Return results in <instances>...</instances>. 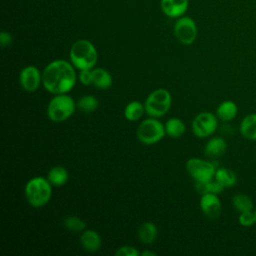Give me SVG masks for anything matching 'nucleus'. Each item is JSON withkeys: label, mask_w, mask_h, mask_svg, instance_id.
<instances>
[{"label": "nucleus", "mask_w": 256, "mask_h": 256, "mask_svg": "<svg viewBox=\"0 0 256 256\" xmlns=\"http://www.w3.org/2000/svg\"><path fill=\"white\" fill-rule=\"evenodd\" d=\"M140 255L142 256H156V253L152 252V251H143L140 253Z\"/></svg>", "instance_id": "7c9ffc66"}, {"label": "nucleus", "mask_w": 256, "mask_h": 256, "mask_svg": "<svg viewBox=\"0 0 256 256\" xmlns=\"http://www.w3.org/2000/svg\"><path fill=\"white\" fill-rule=\"evenodd\" d=\"M240 132L249 140H256V113L248 114L240 123Z\"/></svg>", "instance_id": "dca6fc26"}, {"label": "nucleus", "mask_w": 256, "mask_h": 256, "mask_svg": "<svg viewBox=\"0 0 256 256\" xmlns=\"http://www.w3.org/2000/svg\"><path fill=\"white\" fill-rule=\"evenodd\" d=\"M227 149L226 141L221 137L211 138L205 145V154L212 158L222 156Z\"/></svg>", "instance_id": "2eb2a0df"}, {"label": "nucleus", "mask_w": 256, "mask_h": 256, "mask_svg": "<svg viewBox=\"0 0 256 256\" xmlns=\"http://www.w3.org/2000/svg\"><path fill=\"white\" fill-rule=\"evenodd\" d=\"M174 34L182 44H192L197 36V27L194 20L190 17L178 19L174 25Z\"/></svg>", "instance_id": "1a4fd4ad"}, {"label": "nucleus", "mask_w": 256, "mask_h": 256, "mask_svg": "<svg viewBox=\"0 0 256 256\" xmlns=\"http://www.w3.org/2000/svg\"><path fill=\"white\" fill-rule=\"evenodd\" d=\"M75 108V101L67 93L56 94L48 104L47 114L51 121L63 122L73 115Z\"/></svg>", "instance_id": "20e7f679"}, {"label": "nucleus", "mask_w": 256, "mask_h": 256, "mask_svg": "<svg viewBox=\"0 0 256 256\" xmlns=\"http://www.w3.org/2000/svg\"><path fill=\"white\" fill-rule=\"evenodd\" d=\"M224 186L214 178L208 180V181H202V182H196V190L201 194H206V193H214V194H219L224 190Z\"/></svg>", "instance_id": "aec40b11"}, {"label": "nucleus", "mask_w": 256, "mask_h": 256, "mask_svg": "<svg viewBox=\"0 0 256 256\" xmlns=\"http://www.w3.org/2000/svg\"><path fill=\"white\" fill-rule=\"evenodd\" d=\"M254 215H255V221H256V209L254 210Z\"/></svg>", "instance_id": "2f4dec72"}, {"label": "nucleus", "mask_w": 256, "mask_h": 256, "mask_svg": "<svg viewBox=\"0 0 256 256\" xmlns=\"http://www.w3.org/2000/svg\"><path fill=\"white\" fill-rule=\"evenodd\" d=\"M165 132L172 138L181 137L185 132V124L179 118L172 117L165 123Z\"/></svg>", "instance_id": "412c9836"}, {"label": "nucleus", "mask_w": 256, "mask_h": 256, "mask_svg": "<svg viewBox=\"0 0 256 256\" xmlns=\"http://www.w3.org/2000/svg\"><path fill=\"white\" fill-rule=\"evenodd\" d=\"M200 208L204 215L211 219L218 218L222 211L221 202L217 194L214 193H206L201 195Z\"/></svg>", "instance_id": "9b49d317"}, {"label": "nucleus", "mask_w": 256, "mask_h": 256, "mask_svg": "<svg viewBox=\"0 0 256 256\" xmlns=\"http://www.w3.org/2000/svg\"><path fill=\"white\" fill-rule=\"evenodd\" d=\"M44 88L52 94H64L73 89L76 73L72 63L65 60L50 62L42 71Z\"/></svg>", "instance_id": "f257e3e1"}, {"label": "nucleus", "mask_w": 256, "mask_h": 256, "mask_svg": "<svg viewBox=\"0 0 256 256\" xmlns=\"http://www.w3.org/2000/svg\"><path fill=\"white\" fill-rule=\"evenodd\" d=\"M238 221H239V224L244 227H250V226L256 224L254 211H247V212L240 213Z\"/></svg>", "instance_id": "bb28decb"}, {"label": "nucleus", "mask_w": 256, "mask_h": 256, "mask_svg": "<svg viewBox=\"0 0 256 256\" xmlns=\"http://www.w3.org/2000/svg\"><path fill=\"white\" fill-rule=\"evenodd\" d=\"M92 78H93V73L91 69H83L80 70L79 74V79L82 84L84 85H89L92 84Z\"/></svg>", "instance_id": "c85d7f7f"}, {"label": "nucleus", "mask_w": 256, "mask_h": 256, "mask_svg": "<svg viewBox=\"0 0 256 256\" xmlns=\"http://www.w3.org/2000/svg\"><path fill=\"white\" fill-rule=\"evenodd\" d=\"M158 235L157 227L152 222H144L138 229V237L144 244L153 243Z\"/></svg>", "instance_id": "a211bd4d"}, {"label": "nucleus", "mask_w": 256, "mask_h": 256, "mask_svg": "<svg viewBox=\"0 0 256 256\" xmlns=\"http://www.w3.org/2000/svg\"><path fill=\"white\" fill-rule=\"evenodd\" d=\"M232 203L234 208L239 212H247L253 211L254 205L251 198L245 194H236L232 198Z\"/></svg>", "instance_id": "b1692460"}, {"label": "nucleus", "mask_w": 256, "mask_h": 256, "mask_svg": "<svg viewBox=\"0 0 256 256\" xmlns=\"http://www.w3.org/2000/svg\"><path fill=\"white\" fill-rule=\"evenodd\" d=\"M64 226L72 232H83L86 229V223L77 216H67L64 219Z\"/></svg>", "instance_id": "a878e982"}, {"label": "nucleus", "mask_w": 256, "mask_h": 256, "mask_svg": "<svg viewBox=\"0 0 256 256\" xmlns=\"http://www.w3.org/2000/svg\"><path fill=\"white\" fill-rule=\"evenodd\" d=\"M80 243L83 246V248L90 252L98 251L101 248L102 240L100 235L92 230V229H85L80 236Z\"/></svg>", "instance_id": "ddd939ff"}, {"label": "nucleus", "mask_w": 256, "mask_h": 256, "mask_svg": "<svg viewBox=\"0 0 256 256\" xmlns=\"http://www.w3.org/2000/svg\"><path fill=\"white\" fill-rule=\"evenodd\" d=\"M217 126V117L211 112H201L192 121V131L199 138H206L212 135Z\"/></svg>", "instance_id": "6e6552de"}, {"label": "nucleus", "mask_w": 256, "mask_h": 256, "mask_svg": "<svg viewBox=\"0 0 256 256\" xmlns=\"http://www.w3.org/2000/svg\"><path fill=\"white\" fill-rule=\"evenodd\" d=\"M186 170L189 175L196 181H208L215 176L216 168L213 163L200 159V158H190L186 162Z\"/></svg>", "instance_id": "0eeeda50"}, {"label": "nucleus", "mask_w": 256, "mask_h": 256, "mask_svg": "<svg viewBox=\"0 0 256 256\" xmlns=\"http://www.w3.org/2000/svg\"><path fill=\"white\" fill-rule=\"evenodd\" d=\"M12 41H13V37L10 33L6 32V31L1 32V34H0V44H1L2 48L10 46Z\"/></svg>", "instance_id": "c756f323"}, {"label": "nucleus", "mask_w": 256, "mask_h": 256, "mask_svg": "<svg viewBox=\"0 0 256 256\" xmlns=\"http://www.w3.org/2000/svg\"><path fill=\"white\" fill-rule=\"evenodd\" d=\"M188 8V0H161L163 13L171 18L182 16Z\"/></svg>", "instance_id": "f8f14e48"}, {"label": "nucleus", "mask_w": 256, "mask_h": 256, "mask_svg": "<svg viewBox=\"0 0 256 256\" xmlns=\"http://www.w3.org/2000/svg\"><path fill=\"white\" fill-rule=\"evenodd\" d=\"M51 183L43 177H34L30 179L24 189L25 197L28 203L33 207H41L48 203L52 195Z\"/></svg>", "instance_id": "7ed1b4c3"}, {"label": "nucleus", "mask_w": 256, "mask_h": 256, "mask_svg": "<svg viewBox=\"0 0 256 256\" xmlns=\"http://www.w3.org/2000/svg\"><path fill=\"white\" fill-rule=\"evenodd\" d=\"M215 179H217L225 188L227 187H232L236 184L237 182V176L236 174L228 169V168H224V167H221V168H218L216 169V172H215Z\"/></svg>", "instance_id": "5701e85b"}, {"label": "nucleus", "mask_w": 256, "mask_h": 256, "mask_svg": "<svg viewBox=\"0 0 256 256\" xmlns=\"http://www.w3.org/2000/svg\"><path fill=\"white\" fill-rule=\"evenodd\" d=\"M237 112H238L237 105L235 102L231 100H225L221 102L216 109L217 117L224 122L233 120L236 117Z\"/></svg>", "instance_id": "4468645a"}, {"label": "nucleus", "mask_w": 256, "mask_h": 256, "mask_svg": "<svg viewBox=\"0 0 256 256\" xmlns=\"http://www.w3.org/2000/svg\"><path fill=\"white\" fill-rule=\"evenodd\" d=\"M145 107L139 101H131L128 103L124 109V116L128 121L134 122L139 120L144 114Z\"/></svg>", "instance_id": "4be33fe9"}, {"label": "nucleus", "mask_w": 256, "mask_h": 256, "mask_svg": "<svg viewBox=\"0 0 256 256\" xmlns=\"http://www.w3.org/2000/svg\"><path fill=\"white\" fill-rule=\"evenodd\" d=\"M165 134V126L154 117L143 120L136 131L139 141L146 145L159 142Z\"/></svg>", "instance_id": "423d86ee"}, {"label": "nucleus", "mask_w": 256, "mask_h": 256, "mask_svg": "<svg viewBox=\"0 0 256 256\" xmlns=\"http://www.w3.org/2000/svg\"><path fill=\"white\" fill-rule=\"evenodd\" d=\"M115 255L116 256H139L140 252L133 246L125 245V246L119 247L115 251Z\"/></svg>", "instance_id": "cd10ccee"}, {"label": "nucleus", "mask_w": 256, "mask_h": 256, "mask_svg": "<svg viewBox=\"0 0 256 256\" xmlns=\"http://www.w3.org/2000/svg\"><path fill=\"white\" fill-rule=\"evenodd\" d=\"M92 84L99 89H108L112 85V76L104 68H96L92 70Z\"/></svg>", "instance_id": "f3484780"}, {"label": "nucleus", "mask_w": 256, "mask_h": 256, "mask_svg": "<svg viewBox=\"0 0 256 256\" xmlns=\"http://www.w3.org/2000/svg\"><path fill=\"white\" fill-rule=\"evenodd\" d=\"M172 98L168 90L159 88L152 91L145 100V112L154 118L164 116L171 107Z\"/></svg>", "instance_id": "39448f33"}, {"label": "nucleus", "mask_w": 256, "mask_h": 256, "mask_svg": "<svg viewBox=\"0 0 256 256\" xmlns=\"http://www.w3.org/2000/svg\"><path fill=\"white\" fill-rule=\"evenodd\" d=\"M47 179L51 183V185L60 187L67 182L68 172L62 166H54L48 171Z\"/></svg>", "instance_id": "6ab92c4d"}, {"label": "nucleus", "mask_w": 256, "mask_h": 256, "mask_svg": "<svg viewBox=\"0 0 256 256\" xmlns=\"http://www.w3.org/2000/svg\"><path fill=\"white\" fill-rule=\"evenodd\" d=\"M19 81L21 87L28 92L36 91L42 82V73L35 66H26L20 72Z\"/></svg>", "instance_id": "9d476101"}, {"label": "nucleus", "mask_w": 256, "mask_h": 256, "mask_svg": "<svg viewBox=\"0 0 256 256\" xmlns=\"http://www.w3.org/2000/svg\"><path fill=\"white\" fill-rule=\"evenodd\" d=\"M76 107L84 113H91L98 108V100L93 95H84L76 102Z\"/></svg>", "instance_id": "393cba45"}, {"label": "nucleus", "mask_w": 256, "mask_h": 256, "mask_svg": "<svg viewBox=\"0 0 256 256\" xmlns=\"http://www.w3.org/2000/svg\"><path fill=\"white\" fill-rule=\"evenodd\" d=\"M70 61L79 70L92 69L97 62V51L94 45L85 39L75 41L69 52Z\"/></svg>", "instance_id": "f03ea898"}]
</instances>
